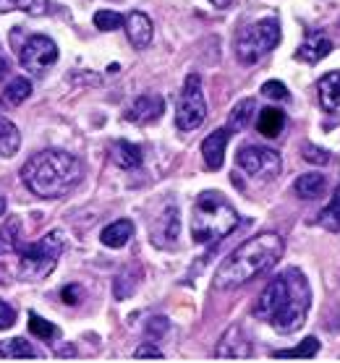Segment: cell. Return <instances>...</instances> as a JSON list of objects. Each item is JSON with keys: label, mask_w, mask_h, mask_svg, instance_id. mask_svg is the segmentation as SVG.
Wrapping results in <instances>:
<instances>
[{"label": "cell", "mask_w": 340, "mask_h": 363, "mask_svg": "<svg viewBox=\"0 0 340 363\" xmlns=\"http://www.w3.org/2000/svg\"><path fill=\"white\" fill-rule=\"evenodd\" d=\"M126 34H128V42H131L136 50H147L152 45V21L147 13H141V11H131L128 16H126Z\"/></svg>", "instance_id": "4fadbf2b"}, {"label": "cell", "mask_w": 340, "mask_h": 363, "mask_svg": "<svg viewBox=\"0 0 340 363\" xmlns=\"http://www.w3.org/2000/svg\"><path fill=\"white\" fill-rule=\"evenodd\" d=\"M330 52H332V42L327 40V37L314 34V37H309V40L296 50V58L304 60V63H319V60L327 58Z\"/></svg>", "instance_id": "ac0fdd59"}, {"label": "cell", "mask_w": 340, "mask_h": 363, "mask_svg": "<svg viewBox=\"0 0 340 363\" xmlns=\"http://www.w3.org/2000/svg\"><path fill=\"white\" fill-rule=\"evenodd\" d=\"M231 139V128H217L215 133H209L207 139L202 141V157L209 170H220L225 160V147Z\"/></svg>", "instance_id": "5bb4252c"}, {"label": "cell", "mask_w": 340, "mask_h": 363, "mask_svg": "<svg viewBox=\"0 0 340 363\" xmlns=\"http://www.w3.org/2000/svg\"><path fill=\"white\" fill-rule=\"evenodd\" d=\"M126 24V16L116 13V11H97L94 13V26L100 29V32H116L121 26Z\"/></svg>", "instance_id": "f546056e"}, {"label": "cell", "mask_w": 340, "mask_h": 363, "mask_svg": "<svg viewBox=\"0 0 340 363\" xmlns=\"http://www.w3.org/2000/svg\"><path fill=\"white\" fill-rule=\"evenodd\" d=\"M254 113H257V102L254 99H241V102H236L231 110V118H228V128L231 131H243L251 123Z\"/></svg>", "instance_id": "7402d4cb"}, {"label": "cell", "mask_w": 340, "mask_h": 363, "mask_svg": "<svg viewBox=\"0 0 340 363\" xmlns=\"http://www.w3.org/2000/svg\"><path fill=\"white\" fill-rule=\"evenodd\" d=\"M37 350H34L24 337H13L0 342V358H37Z\"/></svg>", "instance_id": "cb8c5ba5"}, {"label": "cell", "mask_w": 340, "mask_h": 363, "mask_svg": "<svg viewBox=\"0 0 340 363\" xmlns=\"http://www.w3.org/2000/svg\"><path fill=\"white\" fill-rule=\"evenodd\" d=\"M285 123H288V118H285V113H283V110H278V108L259 110L257 131L262 133V136H267V139H278V136L285 131Z\"/></svg>", "instance_id": "2e32d148"}, {"label": "cell", "mask_w": 340, "mask_h": 363, "mask_svg": "<svg viewBox=\"0 0 340 363\" xmlns=\"http://www.w3.org/2000/svg\"><path fill=\"white\" fill-rule=\"evenodd\" d=\"M110 155H113V162L118 167H124V170H139L141 167V147L139 144H131V141H116L113 149H110Z\"/></svg>", "instance_id": "e0dca14e"}, {"label": "cell", "mask_w": 340, "mask_h": 363, "mask_svg": "<svg viewBox=\"0 0 340 363\" xmlns=\"http://www.w3.org/2000/svg\"><path fill=\"white\" fill-rule=\"evenodd\" d=\"M6 74H9V60H3V58H0V82L6 79Z\"/></svg>", "instance_id": "8d00e7d4"}, {"label": "cell", "mask_w": 340, "mask_h": 363, "mask_svg": "<svg viewBox=\"0 0 340 363\" xmlns=\"http://www.w3.org/2000/svg\"><path fill=\"white\" fill-rule=\"evenodd\" d=\"M131 235H133L131 220H116V223H110L108 228L100 233V240H102V246H108V248H124Z\"/></svg>", "instance_id": "d6986e66"}, {"label": "cell", "mask_w": 340, "mask_h": 363, "mask_svg": "<svg viewBox=\"0 0 340 363\" xmlns=\"http://www.w3.org/2000/svg\"><path fill=\"white\" fill-rule=\"evenodd\" d=\"M324 186H327V178L319 173H307V175H299L296 183H293V191H296V196L304 199V201H312V199L322 196L324 194Z\"/></svg>", "instance_id": "ffe728a7"}, {"label": "cell", "mask_w": 340, "mask_h": 363, "mask_svg": "<svg viewBox=\"0 0 340 363\" xmlns=\"http://www.w3.org/2000/svg\"><path fill=\"white\" fill-rule=\"evenodd\" d=\"M207 118V102L202 91L199 74H189L183 82V89L178 94V108H175V125L181 131H197Z\"/></svg>", "instance_id": "52a82bcc"}, {"label": "cell", "mask_w": 340, "mask_h": 363, "mask_svg": "<svg viewBox=\"0 0 340 363\" xmlns=\"http://www.w3.org/2000/svg\"><path fill=\"white\" fill-rule=\"evenodd\" d=\"M251 337L241 324H233L215 347L217 358H251Z\"/></svg>", "instance_id": "8fae6325"}, {"label": "cell", "mask_w": 340, "mask_h": 363, "mask_svg": "<svg viewBox=\"0 0 340 363\" xmlns=\"http://www.w3.org/2000/svg\"><path fill=\"white\" fill-rule=\"evenodd\" d=\"M29 94H32V84L26 82L24 76H18V79H13V82L6 86V91H3V102H6V105H21Z\"/></svg>", "instance_id": "484cf974"}, {"label": "cell", "mask_w": 340, "mask_h": 363, "mask_svg": "<svg viewBox=\"0 0 340 363\" xmlns=\"http://www.w3.org/2000/svg\"><path fill=\"white\" fill-rule=\"evenodd\" d=\"M178 230H181V217H178V209H175V206H165V209L155 217V223L150 225V235L160 248L175 246Z\"/></svg>", "instance_id": "30bf717a"}, {"label": "cell", "mask_w": 340, "mask_h": 363, "mask_svg": "<svg viewBox=\"0 0 340 363\" xmlns=\"http://www.w3.org/2000/svg\"><path fill=\"white\" fill-rule=\"evenodd\" d=\"M21 68L29 71V74H45L50 66L58 63V45L50 40V37H45V34H34L26 40V45L21 48Z\"/></svg>", "instance_id": "9c48e42d"}, {"label": "cell", "mask_w": 340, "mask_h": 363, "mask_svg": "<svg viewBox=\"0 0 340 363\" xmlns=\"http://www.w3.org/2000/svg\"><path fill=\"white\" fill-rule=\"evenodd\" d=\"M319 350V340L307 337L299 347H290V350H275L273 358H314Z\"/></svg>", "instance_id": "83f0119b"}, {"label": "cell", "mask_w": 340, "mask_h": 363, "mask_svg": "<svg viewBox=\"0 0 340 363\" xmlns=\"http://www.w3.org/2000/svg\"><path fill=\"white\" fill-rule=\"evenodd\" d=\"M133 355H136V358H163V353H160V350L155 345H141V347H136V350H133Z\"/></svg>", "instance_id": "d590c367"}, {"label": "cell", "mask_w": 340, "mask_h": 363, "mask_svg": "<svg viewBox=\"0 0 340 363\" xmlns=\"http://www.w3.org/2000/svg\"><path fill=\"white\" fill-rule=\"evenodd\" d=\"M18 233H21V220H9L6 228H0V256L6 254H16L18 246Z\"/></svg>", "instance_id": "d4e9b609"}, {"label": "cell", "mask_w": 340, "mask_h": 363, "mask_svg": "<svg viewBox=\"0 0 340 363\" xmlns=\"http://www.w3.org/2000/svg\"><path fill=\"white\" fill-rule=\"evenodd\" d=\"M262 94L267 99H288V89H285V84L283 82H265L262 84Z\"/></svg>", "instance_id": "4dcf8cb0"}, {"label": "cell", "mask_w": 340, "mask_h": 363, "mask_svg": "<svg viewBox=\"0 0 340 363\" xmlns=\"http://www.w3.org/2000/svg\"><path fill=\"white\" fill-rule=\"evenodd\" d=\"M6 206H9V204H6V196H3V194H0V217L6 215Z\"/></svg>", "instance_id": "f35d334b"}, {"label": "cell", "mask_w": 340, "mask_h": 363, "mask_svg": "<svg viewBox=\"0 0 340 363\" xmlns=\"http://www.w3.org/2000/svg\"><path fill=\"white\" fill-rule=\"evenodd\" d=\"M236 162L254 181H273L275 175H280L283 170L280 155L267 147H243L236 155Z\"/></svg>", "instance_id": "ba28073f"}, {"label": "cell", "mask_w": 340, "mask_h": 363, "mask_svg": "<svg viewBox=\"0 0 340 363\" xmlns=\"http://www.w3.org/2000/svg\"><path fill=\"white\" fill-rule=\"evenodd\" d=\"M165 332H168V319H165V316L150 319V324H147V335H150V337H160V335H165Z\"/></svg>", "instance_id": "e575fe53"}, {"label": "cell", "mask_w": 340, "mask_h": 363, "mask_svg": "<svg viewBox=\"0 0 340 363\" xmlns=\"http://www.w3.org/2000/svg\"><path fill=\"white\" fill-rule=\"evenodd\" d=\"M50 9L48 0H0V13H11V11H24L29 16H45Z\"/></svg>", "instance_id": "603a6c76"}, {"label": "cell", "mask_w": 340, "mask_h": 363, "mask_svg": "<svg viewBox=\"0 0 340 363\" xmlns=\"http://www.w3.org/2000/svg\"><path fill=\"white\" fill-rule=\"evenodd\" d=\"M209 3H212L215 9H228V6H231L233 0H209Z\"/></svg>", "instance_id": "74e56055"}, {"label": "cell", "mask_w": 340, "mask_h": 363, "mask_svg": "<svg viewBox=\"0 0 340 363\" xmlns=\"http://www.w3.org/2000/svg\"><path fill=\"white\" fill-rule=\"evenodd\" d=\"M163 110H165V102H163L160 94H141V97L133 99V105L126 113V121L144 125L150 121H158L163 116Z\"/></svg>", "instance_id": "7c38bea8"}, {"label": "cell", "mask_w": 340, "mask_h": 363, "mask_svg": "<svg viewBox=\"0 0 340 363\" xmlns=\"http://www.w3.org/2000/svg\"><path fill=\"white\" fill-rule=\"evenodd\" d=\"M238 225V212L220 191H202L191 206V238L194 243H215L231 235Z\"/></svg>", "instance_id": "277c9868"}, {"label": "cell", "mask_w": 340, "mask_h": 363, "mask_svg": "<svg viewBox=\"0 0 340 363\" xmlns=\"http://www.w3.org/2000/svg\"><path fill=\"white\" fill-rule=\"evenodd\" d=\"M304 160H307V162H314V165H327V162H330V155H327L324 149L314 147V144H307V149H304Z\"/></svg>", "instance_id": "1f68e13d"}, {"label": "cell", "mask_w": 340, "mask_h": 363, "mask_svg": "<svg viewBox=\"0 0 340 363\" xmlns=\"http://www.w3.org/2000/svg\"><path fill=\"white\" fill-rule=\"evenodd\" d=\"M283 238L278 233H262L254 235L246 243H241L236 251L228 254L223 264L215 272V288L217 290H233L251 282L254 277L265 274L278 264L283 256Z\"/></svg>", "instance_id": "7a4b0ae2"}, {"label": "cell", "mask_w": 340, "mask_h": 363, "mask_svg": "<svg viewBox=\"0 0 340 363\" xmlns=\"http://www.w3.org/2000/svg\"><path fill=\"white\" fill-rule=\"evenodd\" d=\"M29 332L40 340H58L60 337L58 327H55L53 322H48V319H42L40 314H34V311H29Z\"/></svg>", "instance_id": "4316f807"}, {"label": "cell", "mask_w": 340, "mask_h": 363, "mask_svg": "<svg viewBox=\"0 0 340 363\" xmlns=\"http://www.w3.org/2000/svg\"><path fill=\"white\" fill-rule=\"evenodd\" d=\"M82 175H84L82 160L63 152V149L37 152L21 167V178H24L26 189L32 191L34 196H42V199H58L63 194H68L76 183L82 181Z\"/></svg>", "instance_id": "3957f363"}, {"label": "cell", "mask_w": 340, "mask_h": 363, "mask_svg": "<svg viewBox=\"0 0 340 363\" xmlns=\"http://www.w3.org/2000/svg\"><path fill=\"white\" fill-rule=\"evenodd\" d=\"M16 324V311L13 306H9L6 301H0V330H11Z\"/></svg>", "instance_id": "d6a6232c"}, {"label": "cell", "mask_w": 340, "mask_h": 363, "mask_svg": "<svg viewBox=\"0 0 340 363\" xmlns=\"http://www.w3.org/2000/svg\"><path fill=\"white\" fill-rule=\"evenodd\" d=\"M18 147H21V133L13 125V121H9V118L0 113V155L3 157H13L18 152Z\"/></svg>", "instance_id": "44dd1931"}, {"label": "cell", "mask_w": 340, "mask_h": 363, "mask_svg": "<svg viewBox=\"0 0 340 363\" xmlns=\"http://www.w3.org/2000/svg\"><path fill=\"white\" fill-rule=\"evenodd\" d=\"M60 298H63V303L76 306V303H82L84 301V290L79 288V285H66V288L60 290Z\"/></svg>", "instance_id": "836d02e7"}, {"label": "cell", "mask_w": 340, "mask_h": 363, "mask_svg": "<svg viewBox=\"0 0 340 363\" xmlns=\"http://www.w3.org/2000/svg\"><path fill=\"white\" fill-rule=\"evenodd\" d=\"M309 306H312V288L307 277L299 269H285L259 296L254 306V316L259 322H267L273 330L288 335L296 332L307 322Z\"/></svg>", "instance_id": "6da1fadb"}, {"label": "cell", "mask_w": 340, "mask_h": 363, "mask_svg": "<svg viewBox=\"0 0 340 363\" xmlns=\"http://www.w3.org/2000/svg\"><path fill=\"white\" fill-rule=\"evenodd\" d=\"M280 42V21L275 16L259 18L257 24H249L236 40V55L241 63H257Z\"/></svg>", "instance_id": "8992f818"}, {"label": "cell", "mask_w": 340, "mask_h": 363, "mask_svg": "<svg viewBox=\"0 0 340 363\" xmlns=\"http://www.w3.org/2000/svg\"><path fill=\"white\" fill-rule=\"evenodd\" d=\"M317 97H319V105H322L324 113L340 116V71H330L319 79Z\"/></svg>", "instance_id": "9a60e30c"}, {"label": "cell", "mask_w": 340, "mask_h": 363, "mask_svg": "<svg viewBox=\"0 0 340 363\" xmlns=\"http://www.w3.org/2000/svg\"><path fill=\"white\" fill-rule=\"evenodd\" d=\"M319 223H322L324 228H330V230H338L340 228V183H338V189H335V194H332L330 204L324 206V212L319 215Z\"/></svg>", "instance_id": "f1b7e54d"}, {"label": "cell", "mask_w": 340, "mask_h": 363, "mask_svg": "<svg viewBox=\"0 0 340 363\" xmlns=\"http://www.w3.org/2000/svg\"><path fill=\"white\" fill-rule=\"evenodd\" d=\"M63 248H66V233L63 230H50L48 235H42L37 243H21L18 240V274L26 282L45 280L55 269Z\"/></svg>", "instance_id": "5b68a950"}]
</instances>
